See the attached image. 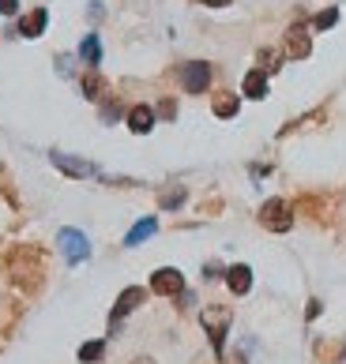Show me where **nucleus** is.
Returning <instances> with one entry per match:
<instances>
[{"mask_svg":"<svg viewBox=\"0 0 346 364\" xmlns=\"http://www.w3.org/2000/svg\"><path fill=\"white\" fill-rule=\"evenodd\" d=\"M8 271L23 289H38L42 286V274H46V255L31 245H19L8 252Z\"/></svg>","mask_w":346,"mask_h":364,"instance_id":"1","label":"nucleus"},{"mask_svg":"<svg viewBox=\"0 0 346 364\" xmlns=\"http://www.w3.org/2000/svg\"><path fill=\"white\" fill-rule=\"evenodd\" d=\"M199 323L207 331V342L215 349V357L226 353V334H230V323H234V312L226 304H204L199 308Z\"/></svg>","mask_w":346,"mask_h":364,"instance_id":"2","label":"nucleus"},{"mask_svg":"<svg viewBox=\"0 0 346 364\" xmlns=\"http://www.w3.org/2000/svg\"><path fill=\"white\" fill-rule=\"evenodd\" d=\"M294 203L290 199H283V196H275V199H268V203L260 207V214H256V222L268 229V233H290L294 229Z\"/></svg>","mask_w":346,"mask_h":364,"instance_id":"3","label":"nucleus"},{"mask_svg":"<svg viewBox=\"0 0 346 364\" xmlns=\"http://www.w3.org/2000/svg\"><path fill=\"white\" fill-rule=\"evenodd\" d=\"M57 245H61V255L68 259V267H79V263H87L90 259V240L83 229H75V225H64L61 233H57Z\"/></svg>","mask_w":346,"mask_h":364,"instance_id":"4","label":"nucleus"},{"mask_svg":"<svg viewBox=\"0 0 346 364\" xmlns=\"http://www.w3.org/2000/svg\"><path fill=\"white\" fill-rule=\"evenodd\" d=\"M49 161H53V169H61L64 177H72V181H90V177H102V169L95 166V161H87V158H79V154L49 151Z\"/></svg>","mask_w":346,"mask_h":364,"instance_id":"5","label":"nucleus"},{"mask_svg":"<svg viewBox=\"0 0 346 364\" xmlns=\"http://www.w3.org/2000/svg\"><path fill=\"white\" fill-rule=\"evenodd\" d=\"M283 57H286V60L313 57V31H309L305 23H294V26L283 34Z\"/></svg>","mask_w":346,"mask_h":364,"instance_id":"6","label":"nucleus"},{"mask_svg":"<svg viewBox=\"0 0 346 364\" xmlns=\"http://www.w3.org/2000/svg\"><path fill=\"white\" fill-rule=\"evenodd\" d=\"M181 87H184V94H204L211 87V64L207 60H189L181 68Z\"/></svg>","mask_w":346,"mask_h":364,"instance_id":"7","label":"nucleus"},{"mask_svg":"<svg viewBox=\"0 0 346 364\" xmlns=\"http://www.w3.org/2000/svg\"><path fill=\"white\" fill-rule=\"evenodd\" d=\"M143 296H147V289H143V286H128L121 296H117V304H113V312H110V331H117V323L136 312V308L143 304Z\"/></svg>","mask_w":346,"mask_h":364,"instance_id":"8","label":"nucleus"},{"mask_svg":"<svg viewBox=\"0 0 346 364\" xmlns=\"http://www.w3.org/2000/svg\"><path fill=\"white\" fill-rule=\"evenodd\" d=\"M184 289V274L177 271V267H158V271L151 274V293L158 296H177Z\"/></svg>","mask_w":346,"mask_h":364,"instance_id":"9","label":"nucleus"},{"mask_svg":"<svg viewBox=\"0 0 346 364\" xmlns=\"http://www.w3.org/2000/svg\"><path fill=\"white\" fill-rule=\"evenodd\" d=\"M125 124H128V132L132 136H151L154 132V124H158V113L151 109V105H132V109L125 113Z\"/></svg>","mask_w":346,"mask_h":364,"instance_id":"10","label":"nucleus"},{"mask_svg":"<svg viewBox=\"0 0 346 364\" xmlns=\"http://www.w3.org/2000/svg\"><path fill=\"white\" fill-rule=\"evenodd\" d=\"M46 26H49V11L46 8H31L19 19V26H16V38H42Z\"/></svg>","mask_w":346,"mask_h":364,"instance_id":"11","label":"nucleus"},{"mask_svg":"<svg viewBox=\"0 0 346 364\" xmlns=\"http://www.w3.org/2000/svg\"><path fill=\"white\" fill-rule=\"evenodd\" d=\"M226 286H230V293L234 296H245V293H252V267L248 263H234V267H226Z\"/></svg>","mask_w":346,"mask_h":364,"instance_id":"12","label":"nucleus"},{"mask_svg":"<svg viewBox=\"0 0 346 364\" xmlns=\"http://www.w3.org/2000/svg\"><path fill=\"white\" fill-rule=\"evenodd\" d=\"M241 98H252V102H263V98H268V72H263V68L245 72V79H241Z\"/></svg>","mask_w":346,"mask_h":364,"instance_id":"13","label":"nucleus"},{"mask_svg":"<svg viewBox=\"0 0 346 364\" xmlns=\"http://www.w3.org/2000/svg\"><path fill=\"white\" fill-rule=\"evenodd\" d=\"M211 113H215L219 120H234L237 113H241V94H230V90L215 94V102H211Z\"/></svg>","mask_w":346,"mask_h":364,"instance_id":"14","label":"nucleus"},{"mask_svg":"<svg viewBox=\"0 0 346 364\" xmlns=\"http://www.w3.org/2000/svg\"><path fill=\"white\" fill-rule=\"evenodd\" d=\"M154 233H158V218H140L125 233V248H136V245H143V240H151Z\"/></svg>","mask_w":346,"mask_h":364,"instance_id":"15","label":"nucleus"},{"mask_svg":"<svg viewBox=\"0 0 346 364\" xmlns=\"http://www.w3.org/2000/svg\"><path fill=\"white\" fill-rule=\"evenodd\" d=\"M79 60H83L87 68H98V64H102V42H98V34H87L83 42H79Z\"/></svg>","mask_w":346,"mask_h":364,"instance_id":"16","label":"nucleus"},{"mask_svg":"<svg viewBox=\"0 0 346 364\" xmlns=\"http://www.w3.org/2000/svg\"><path fill=\"white\" fill-rule=\"evenodd\" d=\"M79 87H83L87 102H102L105 98V79L98 75V68H87V75H83V83H79Z\"/></svg>","mask_w":346,"mask_h":364,"instance_id":"17","label":"nucleus"},{"mask_svg":"<svg viewBox=\"0 0 346 364\" xmlns=\"http://www.w3.org/2000/svg\"><path fill=\"white\" fill-rule=\"evenodd\" d=\"M184 199H189V188H184V184H169L166 192L158 196V207H162V210H181Z\"/></svg>","mask_w":346,"mask_h":364,"instance_id":"18","label":"nucleus"},{"mask_svg":"<svg viewBox=\"0 0 346 364\" xmlns=\"http://www.w3.org/2000/svg\"><path fill=\"white\" fill-rule=\"evenodd\" d=\"M102 357H105V342H102V338L79 346V364H95V360H102Z\"/></svg>","mask_w":346,"mask_h":364,"instance_id":"19","label":"nucleus"},{"mask_svg":"<svg viewBox=\"0 0 346 364\" xmlns=\"http://www.w3.org/2000/svg\"><path fill=\"white\" fill-rule=\"evenodd\" d=\"M339 23V8H324V11H316V16H313V31H331V26H335Z\"/></svg>","mask_w":346,"mask_h":364,"instance_id":"20","label":"nucleus"},{"mask_svg":"<svg viewBox=\"0 0 346 364\" xmlns=\"http://www.w3.org/2000/svg\"><path fill=\"white\" fill-rule=\"evenodd\" d=\"M117 117H121V102H117V98H105V105H102V120H105V124H113Z\"/></svg>","mask_w":346,"mask_h":364,"instance_id":"21","label":"nucleus"},{"mask_svg":"<svg viewBox=\"0 0 346 364\" xmlns=\"http://www.w3.org/2000/svg\"><path fill=\"white\" fill-rule=\"evenodd\" d=\"M245 360H248L245 349H234V353H222V357H219V364H245Z\"/></svg>","mask_w":346,"mask_h":364,"instance_id":"22","label":"nucleus"},{"mask_svg":"<svg viewBox=\"0 0 346 364\" xmlns=\"http://www.w3.org/2000/svg\"><path fill=\"white\" fill-rule=\"evenodd\" d=\"M154 113H158V117H166V120H173V117H177V105H173V102L166 98V102H162V105H158V109H154Z\"/></svg>","mask_w":346,"mask_h":364,"instance_id":"23","label":"nucleus"},{"mask_svg":"<svg viewBox=\"0 0 346 364\" xmlns=\"http://www.w3.org/2000/svg\"><path fill=\"white\" fill-rule=\"evenodd\" d=\"M320 312H324V304H320V301H316V296H313V301H309V308H305V319L313 323V319L320 316Z\"/></svg>","mask_w":346,"mask_h":364,"instance_id":"24","label":"nucleus"},{"mask_svg":"<svg viewBox=\"0 0 346 364\" xmlns=\"http://www.w3.org/2000/svg\"><path fill=\"white\" fill-rule=\"evenodd\" d=\"M222 274H226V271H222L219 263H207V267H204V278H207V282H215V278H222Z\"/></svg>","mask_w":346,"mask_h":364,"instance_id":"25","label":"nucleus"},{"mask_svg":"<svg viewBox=\"0 0 346 364\" xmlns=\"http://www.w3.org/2000/svg\"><path fill=\"white\" fill-rule=\"evenodd\" d=\"M19 11V0H0V16H16Z\"/></svg>","mask_w":346,"mask_h":364,"instance_id":"26","label":"nucleus"},{"mask_svg":"<svg viewBox=\"0 0 346 364\" xmlns=\"http://www.w3.org/2000/svg\"><path fill=\"white\" fill-rule=\"evenodd\" d=\"M57 72L68 79V75H72V57H57Z\"/></svg>","mask_w":346,"mask_h":364,"instance_id":"27","label":"nucleus"},{"mask_svg":"<svg viewBox=\"0 0 346 364\" xmlns=\"http://www.w3.org/2000/svg\"><path fill=\"white\" fill-rule=\"evenodd\" d=\"M102 16H105V8H102V4H98V0H95V4H90V8H87V19H95V23H98Z\"/></svg>","mask_w":346,"mask_h":364,"instance_id":"28","label":"nucleus"},{"mask_svg":"<svg viewBox=\"0 0 346 364\" xmlns=\"http://www.w3.org/2000/svg\"><path fill=\"white\" fill-rule=\"evenodd\" d=\"M204 4H207V8H226L230 0H204Z\"/></svg>","mask_w":346,"mask_h":364,"instance_id":"29","label":"nucleus"},{"mask_svg":"<svg viewBox=\"0 0 346 364\" xmlns=\"http://www.w3.org/2000/svg\"><path fill=\"white\" fill-rule=\"evenodd\" d=\"M132 364H154L151 357H140V360H132Z\"/></svg>","mask_w":346,"mask_h":364,"instance_id":"30","label":"nucleus"},{"mask_svg":"<svg viewBox=\"0 0 346 364\" xmlns=\"http://www.w3.org/2000/svg\"><path fill=\"white\" fill-rule=\"evenodd\" d=\"M339 364H346V346H342V353H339Z\"/></svg>","mask_w":346,"mask_h":364,"instance_id":"31","label":"nucleus"}]
</instances>
